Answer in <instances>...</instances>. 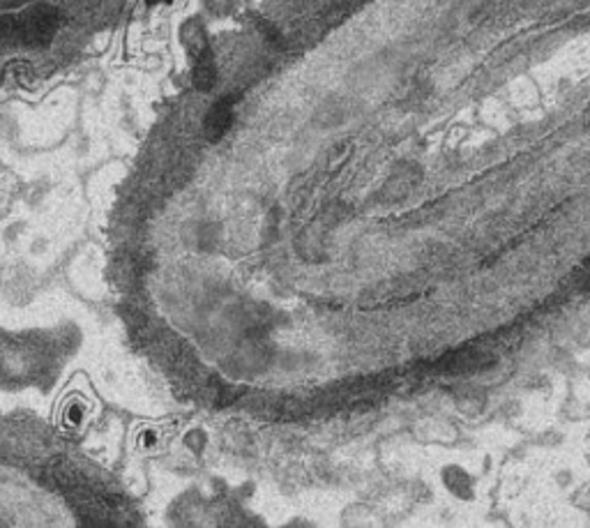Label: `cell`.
<instances>
[{"instance_id": "1", "label": "cell", "mask_w": 590, "mask_h": 528, "mask_svg": "<svg viewBox=\"0 0 590 528\" xmlns=\"http://www.w3.org/2000/svg\"><path fill=\"white\" fill-rule=\"evenodd\" d=\"M233 120H236V111H233V100H221L215 107L210 108V114L205 116L204 132L208 141H220L226 132L231 130Z\"/></svg>"}, {"instance_id": "2", "label": "cell", "mask_w": 590, "mask_h": 528, "mask_svg": "<svg viewBox=\"0 0 590 528\" xmlns=\"http://www.w3.org/2000/svg\"><path fill=\"white\" fill-rule=\"evenodd\" d=\"M192 83L194 88L201 92L213 91V86L217 83L215 60H213V54H210L208 49L201 51V54L196 56V63H194V70H192Z\"/></svg>"}, {"instance_id": "3", "label": "cell", "mask_w": 590, "mask_h": 528, "mask_svg": "<svg viewBox=\"0 0 590 528\" xmlns=\"http://www.w3.org/2000/svg\"><path fill=\"white\" fill-rule=\"evenodd\" d=\"M145 3H151V5H155V3H171V0H145Z\"/></svg>"}]
</instances>
